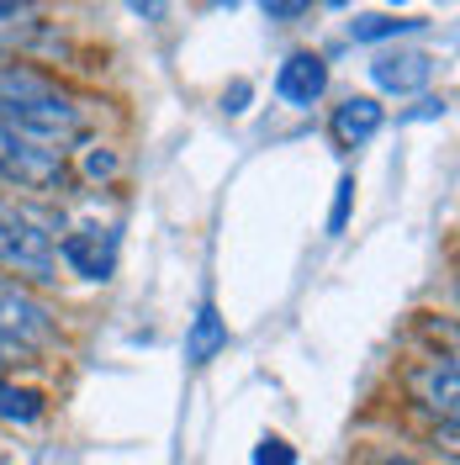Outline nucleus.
Listing matches in <instances>:
<instances>
[{"label": "nucleus", "mask_w": 460, "mask_h": 465, "mask_svg": "<svg viewBox=\"0 0 460 465\" xmlns=\"http://www.w3.org/2000/svg\"><path fill=\"white\" fill-rule=\"evenodd\" d=\"M0 122L32 143L58 148V153L85 138V112L58 90V80H48L32 64H16V58H0Z\"/></svg>", "instance_id": "f257e3e1"}, {"label": "nucleus", "mask_w": 460, "mask_h": 465, "mask_svg": "<svg viewBox=\"0 0 460 465\" xmlns=\"http://www.w3.org/2000/svg\"><path fill=\"white\" fill-rule=\"evenodd\" d=\"M0 275L22 281V286H43L58 275V243L32 212L0 196Z\"/></svg>", "instance_id": "f03ea898"}, {"label": "nucleus", "mask_w": 460, "mask_h": 465, "mask_svg": "<svg viewBox=\"0 0 460 465\" xmlns=\"http://www.w3.org/2000/svg\"><path fill=\"white\" fill-rule=\"evenodd\" d=\"M54 339H58L54 307L43 296H32V286L0 275V371H11L16 360L48 349Z\"/></svg>", "instance_id": "7ed1b4c3"}, {"label": "nucleus", "mask_w": 460, "mask_h": 465, "mask_svg": "<svg viewBox=\"0 0 460 465\" xmlns=\"http://www.w3.org/2000/svg\"><path fill=\"white\" fill-rule=\"evenodd\" d=\"M0 180L22 191H64L69 185V159L48 143H32L0 122Z\"/></svg>", "instance_id": "20e7f679"}, {"label": "nucleus", "mask_w": 460, "mask_h": 465, "mask_svg": "<svg viewBox=\"0 0 460 465\" xmlns=\"http://www.w3.org/2000/svg\"><path fill=\"white\" fill-rule=\"evenodd\" d=\"M407 397L424 407L429 418L439 423H455V402H460V371H455V354L450 349H434L424 360H413L403 371Z\"/></svg>", "instance_id": "39448f33"}, {"label": "nucleus", "mask_w": 460, "mask_h": 465, "mask_svg": "<svg viewBox=\"0 0 460 465\" xmlns=\"http://www.w3.org/2000/svg\"><path fill=\"white\" fill-rule=\"evenodd\" d=\"M323 90H328V64H323V54H313V48L286 54V64L275 69V95H281L286 106H317Z\"/></svg>", "instance_id": "423d86ee"}, {"label": "nucleus", "mask_w": 460, "mask_h": 465, "mask_svg": "<svg viewBox=\"0 0 460 465\" xmlns=\"http://www.w3.org/2000/svg\"><path fill=\"white\" fill-rule=\"evenodd\" d=\"M112 254H116V238L101 228H75L64 232V243H58V260L69 264L75 275H85V281H106L112 275Z\"/></svg>", "instance_id": "0eeeda50"}, {"label": "nucleus", "mask_w": 460, "mask_h": 465, "mask_svg": "<svg viewBox=\"0 0 460 465\" xmlns=\"http://www.w3.org/2000/svg\"><path fill=\"white\" fill-rule=\"evenodd\" d=\"M381 122H386V112H381L375 95H345V101L334 106V116H328V133L345 148H365L375 133H381Z\"/></svg>", "instance_id": "6e6552de"}, {"label": "nucleus", "mask_w": 460, "mask_h": 465, "mask_svg": "<svg viewBox=\"0 0 460 465\" xmlns=\"http://www.w3.org/2000/svg\"><path fill=\"white\" fill-rule=\"evenodd\" d=\"M371 80L392 95H413L434 80V58L429 54H381L371 64Z\"/></svg>", "instance_id": "1a4fd4ad"}, {"label": "nucleus", "mask_w": 460, "mask_h": 465, "mask_svg": "<svg viewBox=\"0 0 460 465\" xmlns=\"http://www.w3.org/2000/svg\"><path fill=\"white\" fill-rule=\"evenodd\" d=\"M223 349H228V322L217 318V307H202L191 318V328H185V360L191 365H212Z\"/></svg>", "instance_id": "9d476101"}, {"label": "nucleus", "mask_w": 460, "mask_h": 465, "mask_svg": "<svg viewBox=\"0 0 460 465\" xmlns=\"http://www.w3.org/2000/svg\"><path fill=\"white\" fill-rule=\"evenodd\" d=\"M48 412L43 402V391H27V386H11V381L0 376V418L5 423H37Z\"/></svg>", "instance_id": "9b49d317"}, {"label": "nucleus", "mask_w": 460, "mask_h": 465, "mask_svg": "<svg viewBox=\"0 0 460 465\" xmlns=\"http://www.w3.org/2000/svg\"><path fill=\"white\" fill-rule=\"evenodd\" d=\"M418 27H424L418 16H355L349 37L355 43H381V37H403V32H418Z\"/></svg>", "instance_id": "f8f14e48"}, {"label": "nucleus", "mask_w": 460, "mask_h": 465, "mask_svg": "<svg viewBox=\"0 0 460 465\" xmlns=\"http://www.w3.org/2000/svg\"><path fill=\"white\" fill-rule=\"evenodd\" d=\"M255 465H296V450H291L286 439H259Z\"/></svg>", "instance_id": "ddd939ff"}, {"label": "nucleus", "mask_w": 460, "mask_h": 465, "mask_svg": "<svg viewBox=\"0 0 460 465\" xmlns=\"http://www.w3.org/2000/svg\"><path fill=\"white\" fill-rule=\"evenodd\" d=\"M349 202H355V180H339V196H334V217H328V228L339 232L349 217Z\"/></svg>", "instance_id": "4468645a"}, {"label": "nucleus", "mask_w": 460, "mask_h": 465, "mask_svg": "<svg viewBox=\"0 0 460 465\" xmlns=\"http://www.w3.org/2000/svg\"><path fill=\"white\" fill-rule=\"evenodd\" d=\"M371 465H429V460H418V455H403V450H375Z\"/></svg>", "instance_id": "2eb2a0df"}, {"label": "nucleus", "mask_w": 460, "mask_h": 465, "mask_svg": "<svg viewBox=\"0 0 460 465\" xmlns=\"http://www.w3.org/2000/svg\"><path fill=\"white\" fill-rule=\"evenodd\" d=\"M265 16L270 22H296V16H307V5H265Z\"/></svg>", "instance_id": "dca6fc26"}]
</instances>
